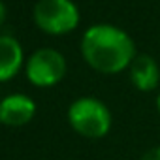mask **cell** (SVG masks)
<instances>
[{
  "mask_svg": "<svg viewBox=\"0 0 160 160\" xmlns=\"http://www.w3.org/2000/svg\"><path fill=\"white\" fill-rule=\"evenodd\" d=\"M25 51L15 36L0 34V83L12 79L25 68Z\"/></svg>",
  "mask_w": 160,
  "mask_h": 160,
  "instance_id": "6",
  "label": "cell"
},
{
  "mask_svg": "<svg viewBox=\"0 0 160 160\" xmlns=\"http://www.w3.org/2000/svg\"><path fill=\"white\" fill-rule=\"evenodd\" d=\"M132 85L141 92H151L160 83V68L156 60L145 53H138L128 68Z\"/></svg>",
  "mask_w": 160,
  "mask_h": 160,
  "instance_id": "7",
  "label": "cell"
},
{
  "mask_svg": "<svg viewBox=\"0 0 160 160\" xmlns=\"http://www.w3.org/2000/svg\"><path fill=\"white\" fill-rule=\"evenodd\" d=\"M6 19H8V8H6V4L2 2V0H0V28L4 27Z\"/></svg>",
  "mask_w": 160,
  "mask_h": 160,
  "instance_id": "9",
  "label": "cell"
},
{
  "mask_svg": "<svg viewBox=\"0 0 160 160\" xmlns=\"http://www.w3.org/2000/svg\"><path fill=\"white\" fill-rule=\"evenodd\" d=\"M32 21L42 32L62 36L77 28L81 15L73 0H38L32 8Z\"/></svg>",
  "mask_w": 160,
  "mask_h": 160,
  "instance_id": "3",
  "label": "cell"
},
{
  "mask_svg": "<svg viewBox=\"0 0 160 160\" xmlns=\"http://www.w3.org/2000/svg\"><path fill=\"white\" fill-rule=\"evenodd\" d=\"M156 109H158V113H160V94L156 96Z\"/></svg>",
  "mask_w": 160,
  "mask_h": 160,
  "instance_id": "10",
  "label": "cell"
},
{
  "mask_svg": "<svg viewBox=\"0 0 160 160\" xmlns=\"http://www.w3.org/2000/svg\"><path fill=\"white\" fill-rule=\"evenodd\" d=\"M66 117L72 130L87 139H102L109 134L113 122L109 108L94 96H81L73 100Z\"/></svg>",
  "mask_w": 160,
  "mask_h": 160,
  "instance_id": "2",
  "label": "cell"
},
{
  "mask_svg": "<svg viewBox=\"0 0 160 160\" xmlns=\"http://www.w3.org/2000/svg\"><path fill=\"white\" fill-rule=\"evenodd\" d=\"M81 57L98 73L115 75L130 68L136 53L134 40L119 27L98 23L89 27L81 38Z\"/></svg>",
  "mask_w": 160,
  "mask_h": 160,
  "instance_id": "1",
  "label": "cell"
},
{
  "mask_svg": "<svg viewBox=\"0 0 160 160\" xmlns=\"http://www.w3.org/2000/svg\"><path fill=\"white\" fill-rule=\"evenodd\" d=\"M68 64L64 55L53 47H40L28 55L25 62V75L28 83L38 89H49L58 85L66 75Z\"/></svg>",
  "mask_w": 160,
  "mask_h": 160,
  "instance_id": "4",
  "label": "cell"
},
{
  "mask_svg": "<svg viewBox=\"0 0 160 160\" xmlns=\"http://www.w3.org/2000/svg\"><path fill=\"white\" fill-rule=\"evenodd\" d=\"M141 160H160V145H156V147H151V149H147V151L143 152Z\"/></svg>",
  "mask_w": 160,
  "mask_h": 160,
  "instance_id": "8",
  "label": "cell"
},
{
  "mask_svg": "<svg viewBox=\"0 0 160 160\" xmlns=\"http://www.w3.org/2000/svg\"><path fill=\"white\" fill-rule=\"evenodd\" d=\"M36 102L23 92H13L0 100V124L10 128L27 126L36 117Z\"/></svg>",
  "mask_w": 160,
  "mask_h": 160,
  "instance_id": "5",
  "label": "cell"
}]
</instances>
